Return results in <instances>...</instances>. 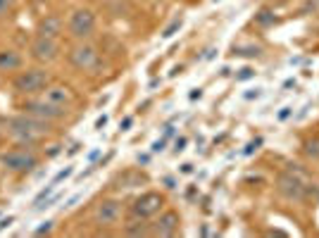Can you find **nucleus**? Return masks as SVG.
<instances>
[{"label":"nucleus","mask_w":319,"mask_h":238,"mask_svg":"<svg viewBox=\"0 0 319 238\" xmlns=\"http://www.w3.org/2000/svg\"><path fill=\"white\" fill-rule=\"evenodd\" d=\"M50 131V122L45 119H36L31 115H17L12 119H7V134L14 143L19 145H34L43 134Z\"/></svg>","instance_id":"obj_1"},{"label":"nucleus","mask_w":319,"mask_h":238,"mask_svg":"<svg viewBox=\"0 0 319 238\" xmlns=\"http://www.w3.org/2000/svg\"><path fill=\"white\" fill-rule=\"evenodd\" d=\"M50 83V74L45 72V69L41 67H34V69H24V72H19V74L12 79V89L17 91L19 95H27V98H31V95H38L41 91L48 89Z\"/></svg>","instance_id":"obj_2"},{"label":"nucleus","mask_w":319,"mask_h":238,"mask_svg":"<svg viewBox=\"0 0 319 238\" xmlns=\"http://www.w3.org/2000/svg\"><path fill=\"white\" fill-rule=\"evenodd\" d=\"M67 110L70 107L55 105V102L45 100V98H34V95L21 102V112H24V115H31V117H36V119H45V122L62 119V117L67 115Z\"/></svg>","instance_id":"obj_3"},{"label":"nucleus","mask_w":319,"mask_h":238,"mask_svg":"<svg viewBox=\"0 0 319 238\" xmlns=\"http://www.w3.org/2000/svg\"><path fill=\"white\" fill-rule=\"evenodd\" d=\"M67 31H70L72 38L77 41H86L93 31H96V12L88 10V7H79L70 14L67 19Z\"/></svg>","instance_id":"obj_4"},{"label":"nucleus","mask_w":319,"mask_h":238,"mask_svg":"<svg viewBox=\"0 0 319 238\" xmlns=\"http://www.w3.org/2000/svg\"><path fill=\"white\" fill-rule=\"evenodd\" d=\"M0 164L5 169L14 171V174H24V171H31L38 164V157L31 150H10V153L0 155Z\"/></svg>","instance_id":"obj_5"},{"label":"nucleus","mask_w":319,"mask_h":238,"mask_svg":"<svg viewBox=\"0 0 319 238\" xmlns=\"http://www.w3.org/2000/svg\"><path fill=\"white\" fill-rule=\"evenodd\" d=\"M162 207H165V196L155 193V190H148V193H143V196H139L133 200L131 214L136 219H148V217H155Z\"/></svg>","instance_id":"obj_6"},{"label":"nucleus","mask_w":319,"mask_h":238,"mask_svg":"<svg viewBox=\"0 0 319 238\" xmlns=\"http://www.w3.org/2000/svg\"><path fill=\"white\" fill-rule=\"evenodd\" d=\"M67 60H70V64L74 69H79V72H88V69H93V64L98 62V50L90 46V43L79 41L77 46L70 48Z\"/></svg>","instance_id":"obj_7"},{"label":"nucleus","mask_w":319,"mask_h":238,"mask_svg":"<svg viewBox=\"0 0 319 238\" xmlns=\"http://www.w3.org/2000/svg\"><path fill=\"white\" fill-rule=\"evenodd\" d=\"M29 53H31V60H36L38 64H50V62H55L60 57V46H57L55 38L36 36L31 48H29Z\"/></svg>","instance_id":"obj_8"},{"label":"nucleus","mask_w":319,"mask_h":238,"mask_svg":"<svg viewBox=\"0 0 319 238\" xmlns=\"http://www.w3.org/2000/svg\"><path fill=\"white\" fill-rule=\"evenodd\" d=\"M93 217H96L98 224L115 226L119 222V217H122V203H119V200H112V198H107V200H100V203L96 205Z\"/></svg>","instance_id":"obj_9"},{"label":"nucleus","mask_w":319,"mask_h":238,"mask_svg":"<svg viewBox=\"0 0 319 238\" xmlns=\"http://www.w3.org/2000/svg\"><path fill=\"white\" fill-rule=\"evenodd\" d=\"M62 17L60 14H45V17H41L38 19V24H36V36H43V38H60L62 36Z\"/></svg>","instance_id":"obj_10"},{"label":"nucleus","mask_w":319,"mask_h":238,"mask_svg":"<svg viewBox=\"0 0 319 238\" xmlns=\"http://www.w3.org/2000/svg\"><path fill=\"white\" fill-rule=\"evenodd\" d=\"M277 188L279 193L288 200H300V198L305 196V186L300 181L298 177H293V174H281L277 181Z\"/></svg>","instance_id":"obj_11"},{"label":"nucleus","mask_w":319,"mask_h":238,"mask_svg":"<svg viewBox=\"0 0 319 238\" xmlns=\"http://www.w3.org/2000/svg\"><path fill=\"white\" fill-rule=\"evenodd\" d=\"M179 224H181V219L174 210L162 212L160 219L155 222V226L150 229V233H157V236H174V233L179 231Z\"/></svg>","instance_id":"obj_12"},{"label":"nucleus","mask_w":319,"mask_h":238,"mask_svg":"<svg viewBox=\"0 0 319 238\" xmlns=\"http://www.w3.org/2000/svg\"><path fill=\"white\" fill-rule=\"evenodd\" d=\"M43 98L50 102H55V105H62V107H70L72 105V91L67 89V86H48Z\"/></svg>","instance_id":"obj_13"},{"label":"nucleus","mask_w":319,"mask_h":238,"mask_svg":"<svg viewBox=\"0 0 319 238\" xmlns=\"http://www.w3.org/2000/svg\"><path fill=\"white\" fill-rule=\"evenodd\" d=\"M21 55L17 50H0V72H17L21 69Z\"/></svg>","instance_id":"obj_14"},{"label":"nucleus","mask_w":319,"mask_h":238,"mask_svg":"<svg viewBox=\"0 0 319 238\" xmlns=\"http://www.w3.org/2000/svg\"><path fill=\"white\" fill-rule=\"evenodd\" d=\"M136 226L126 224L124 226V233H129V236H146V233H150V226L143 222V219H139V222H133Z\"/></svg>","instance_id":"obj_15"},{"label":"nucleus","mask_w":319,"mask_h":238,"mask_svg":"<svg viewBox=\"0 0 319 238\" xmlns=\"http://www.w3.org/2000/svg\"><path fill=\"white\" fill-rule=\"evenodd\" d=\"M136 174L133 171H126L124 177H119V181H124V184H129L126 188H131V186H141V184H146V177H139V179H133Z\"/></svg>","instance_id":"obj_16"},{"label":"nucleus","mask_w":319,"mask_h":238,"mask_svg":"<svg viewBox=\"0 0 319 238\" xmlns=\"http://www.w3.org/2000/svg\"><path fill=\"white\" fill-rule=\"evenodd\" d=\"M269 12H260V17H255L257 19V24H271L274 21V17H267Z\"/></svg>","instance_id":"obj_17"},{"label":"nucleus","mask_w":319,"mask_h":238,"mask_svg":"<svg viewBox=\"0 0 319 238\" xmlns=\"http://www.w3.org/2000/svg\"><path fill=\"white\" fill-rule=\"evenodd\" d=\"M179 27H181V19H176V21H174V24H172L169 29H165V34H162V36H165V38H169V36H172V34H174V31H176Z\"/></svg>","instance_id":"obj_18"},{"label":"nucleus","mask_w":319,"mask_h":238,"mask_svg":"<svg viewBox=\"0 0 319 238\" xmlns=\"http://www.w3.org/2000/svg\"><path fill=\"white\" fill-rule=\"evenodd\" d=\"M307 155H314V157L319 155V143H317V141H314V143H307Z\"/></svg>","instance_id":"obj_19"},{"label":"nucleus","mask_w":319,"mask_h":238,"mask_svg":"<svg viewBox=\"0 0 319 238\" xmlns=\"http://www.w3.org/2000/svg\"><path fill=\"white\" fill-rule=\"evenodd\" d=\"M10 10H12V5H10L7 0H0V17H5V14L10 12Z\"/></svg>","instance_id":"obj_20"},{"label":"nucleus","mask_w":319,"mask_h":238,"mask_svg":"<svg viewBox=\"0 0 319 238\" xmlns=\"http://www.w3.org/2000/svg\"><path fill=\"white\" fill-rule=\"evenodd\" d=\"M165 148V141H157V143H153V150L155 153H157V150H162Z\"/></svg>","instance_id":"obj_21"},{"label":"nucleus","mask_w":319,"mask_h":238,"mask_svg":"<svg viewBox=\"0 0 319 238\" xmlns=\"http://www.w3.org/2000/svg\"><path fill=\"white\" fill-rule=\"evenodd\" d=\"M184 145H186V138H179L176 141V150H184Z\"/></svg>","instance_id":"obj_22"},{"label":"nucleus","mask_w":319,"mask_h":238,"mask_svg":"<svg viewBox=\"0 0 319 238\" xmlns=\"http://www.w3.org/2000/svg\"><path fill=\"white\" fill-rule=\"evenodd\" d=\"M45 231H50V222H45V226H41V229H38V233H45Z\"/></svg>","instance_id":"obj_23"}]
</instances>
